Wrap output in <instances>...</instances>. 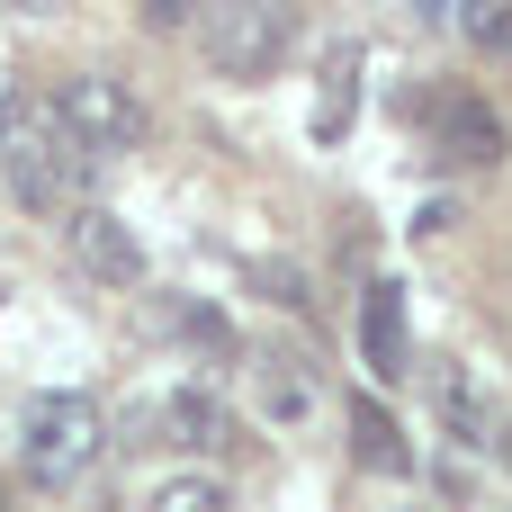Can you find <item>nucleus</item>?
Instances as JSON below:
<instances>
[{
  "label": "nucleus",
  "instance_id": "1",
  "mask_svg": "<svg viewBox=\"0 0 512 512\" xmlns=\"http://www.w3.org/2000/svg\"><path fill=\"white\" fill-rule=\"evenodd\" d=\"M0 171H9V198H18L27 216H72L90 153L63 135L54 99H27V90H18V99H0Z\"/></svg>",
  "mask_w": 512,
  "mask_h": 512
},
{
  "label": "nucleus",
  "instance_id": "2",
  "mask_svg": "<svg viewBox=\"0 0 512 512\" xmlns=\"http://www.w3.org/2000/svg\"><path fill=\"white\" fill-rule=\"evenodd\" d=\"M9 432H18V477H27L36 495H72V486L99 468V441H108L99 405H90V396H63V387L18 396Z\"/></svg>",
  "mask_w": 512,
  "mask_h": 512
},
{
  "label": "nucleus",
  "instance_id": "3",
  "mask_svg": "<svg viewBox=\"0 0 512 512\" xmlns=\"http://www.w3.org/2000/svg\"><path fill=\"white\" fill-rule=\"evenodd\" d=\"M288 36H297L288 0H207L198 9V54L216 81H270L288 63Z\"/></svg>",
  "mask_w": 512,
  "mask_h": 512
},
{
  "label": "nucleus",
  "instance_id": "4",
  "mask_svg": "<svg viewBox=\"0 0 512 512\" xmlns=\"http://www.w3.org/2000/svg\"><path fill=\"white\" fill-rule=\"evenodd\" d=\"M54 117H63V135L81 153H135L144 144V99L117 72H63L54 81Z\"/></svg>",
  "mask_w": 512,
  "mask_h": 512
},
{
  "label": "nucleus",
  "instance_id": "5",
  "mask_svg": "<svg viewBox=\"0 0 512 512\" xmlns=\"http://www.w3.org/2000/svg\"><path fill=\"white\" fill-rule=\"evenodd\" d=\"M153 432H162L171 450H189V459H225V450H243V414H234L216 387H171V396L153 405Z\"/></svg>",
  "mask_w": 512,
  "mask_h": 512
},
{
  "label": "nucleus",
  "instance_id": "6",
  "mask_svg": "<svg viewBox=\"0 0 512 512\" xmlns=\"http://www.w3.org/2000/svg\"><path fill=\"white\" fill-rule=\"evenodd\" d=\"M72 261L99 279V288H144V243H135V225L117 216V207H72Z\"/></svg>",
  "mask_w": 512,
  "mask_h": 512
},
{
  "label": "nucleus",
  "instance_id": "7",
  "mask_svg": "<svg viewBox=\"0 0 512 512\" xmlns=\"http://www.w3.org/2000/svg\"><path fill=\"white\" fill-rule=\"evenodd\" d=\"M432 126H441V153H450V162H468V171H495V162H504V117H495L477 90H441Z\"/></svg>",
  "mask_w": 512,
  "mask_h": 512
},
{
  "label": "nucleus",
  "instance_id": "8",
  "mask_svg": "<svg viewBox=\"0 0 512 512\" xmlns=\"http://www.w3.org/2000/svg\"><path fill=\"white\" fill-rule=\"evenodd\" d=\"M360 360H369V378H405V360H414L396 279H369V297H360Z\"/></svg>",
  "mask_w": 512,
  "mask_h": 512
},
{
  "label": "nucleus",
  "instance_id": "9",
  "mask_svg": "<svg viewBox=\"0 0 512 512\" xmlns=\"http://www.w3.org/2000/svg\"><path fill=\"white\" fill-rule=\"evenodd\" d=\"M243 378H252L261 423H306V414H315V369H306L297 351H279V342H270V351H252V369H243Z\"/></svg>",
  "mask_w": 512,
  "mask_h": 512
},
{
  "label": "nucleus",
  "instance_id": "10",
  "mask_svg": "<svg viewBox=\"0 0 512 512\" xmlns=\"http://www.w3.org/2000/svg\"><path fill=\"white\" fill-rule=\"evenodd\" d=\"M351 459H360L369 477H414V468H423L414 441H405V423H396L378 396H351Z\"/></svg>",
  "mask_w": 512,
  "mask_h": 512
},
{
  "label": "nucleus",
  "instance_id": "11",
  "mask_svg": "<svg viewBox=\"0 0 512 512\" xmlns=\"http://www.w3.org/2000/svg\"><path fill=\"white\" fill-rule=\"evenodd\" d=\"M432 396H441V423H450V441H468V450L504 441V414H495V396H486V387H477L468 369H450V378H441Z\"/></svg>",
  "mask_w": 512,
  "mask_h": 512
},
{
  "label": "nucleus",
  "instance_id": "12",
  "mask_svg": "<svg viewBox=\"0 0 512 512\" xmlns=\"http://www.w3.org/2000/svg\"><path fill=\"white\" fill-rule=\"evenodd\" d=\"M144 512H234V486H225L216 468H171V477L144 495Z\"/></svg>",
  "mask_w": 512,
  "mask_h": 512
},
{
  "label": "nucleus",
  "instance_id": "13",
  "mask_svg": "<svg viewBox=\"0 0 512 512\" xmlns=\"http://www.w3.org/2000/svg\"><path fill=\"white\" fill-rule=\"evenodd\" d=\"M450 18H459L477 45H512V0H459Z\"/></svg>",
  "mask_w": 512,
  "mask_h": 512
},
{
  "label": "nucleus",
  "instance_id": "14",
  "mask_svg": "<svg viewBox=\"0 0 512 512\" xmlns=\"http://www.w3.org/2000/svg\"><path fill=\"white\" fill-rule=\"evenodd\" d=\"M144 27H198V0H144Z\"/></svg>",
  "mask_w": 512,
  "mask_h": 512
},
{
  "label": "nucleus",
  "instance_id": "15",
  "mask_svg": "<svg viewBox=\"0 0 512 512\" xmlns=\"http://www.w3.org/2000/svg\"><path fill=\"white\" fill-rule=\"evenodd\" d=\"M0 18H63V0H0Z\"/></svg>",
  "mask_w": 512,
  "mask_h": 512
},
{
  "label": "nucleus",
  "instance_id": "16",
  "mask_svg": "<svg viewBox=\"0 0 512 512\" xmlns=\"http://www.w3.org/2000/svg\"><path fill=\"white\" fill-rule=\"evenodd\" d=\"M414 9H423V18H450V9H459V0H414Z\"/></svg>",
  "mask_w": 512,
  "mask_h": 512
},
{
  "label": "nucleus",
  "instance_id": "17",
  "mask_svg": "<svg viewBox=\"0 0 512 512\" xmlns=\"http://www.w3.org/2000/svg\"><path fill=\"white\" fill-rule=\"evenodd\" d=\"M0 512H9V477H0Z\"/></svg>",
  "mask_w": 512,
  "mask_h": 512
},
{
  "label": "nucleus",
  "instance_id": "18",
  "mask_svg": "<svg viewBox=\"0 0 512 512\" xmlns=\"http://www.w3.org/2000/svg\"><path fill=\"white\" fill-rule=\"evenodd\" d=\"M504 450H512V423H504Z\"/></svg>",
  "mask_w": 512,
  "mask_h": 512
}]
</instances>
